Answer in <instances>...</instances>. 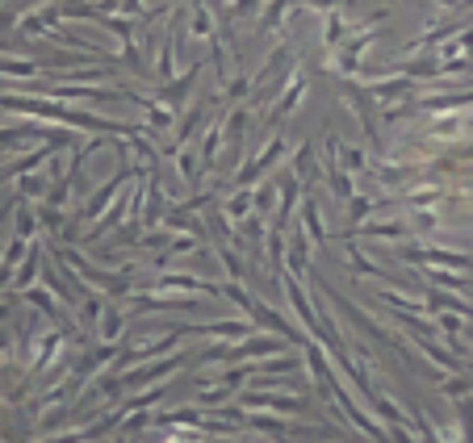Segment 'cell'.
I'll return each mask as SVG.
<instances>
[{
  "instance_id": "cell-1",
  "label": "cell",
  "mask_w": 473,
  "mask_h": 443,
  "mask_svg": "<svg viewBox=\"0 0 473 443\" xmlns=\"http://www.w3.org/2000/svg\"><path fill=\"white\" fill-rule=\"evenodd\" d=\"M205 25H210V21H205V13L197 8V17H193V30H197V34H205Z\"/></svg>"
},
{
  "instance_id": "cell-2",
  "label": "cell",
  "mask_w": 473,
  "mask_h": 443,
  "mask_svg": "<svg viewBox=\"0 0 473 443\" xmlns=\"http://www.w3.org/2000/svg\"><path fill=\"white\" fill-rule=\"evenodd\" d=\"M310 4H319V8H323V4H331V0H310Z\"/></svg>"
}]
</instances>
